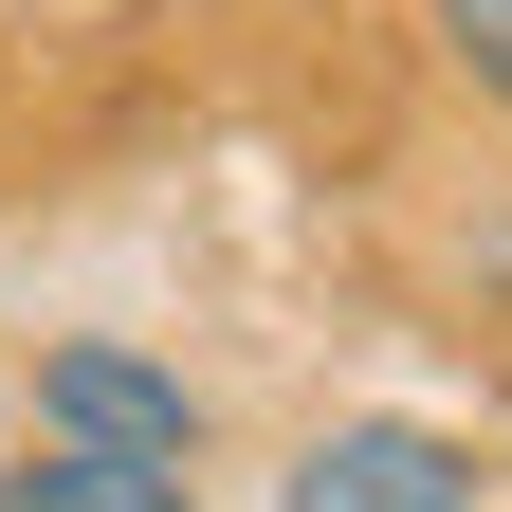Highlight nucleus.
I'll return each mask as SVG.
<instances>
[{
  "label": "nucleus",
  "instance_id": "1",
  "mask_svg": "<svg viewBox=\"0 0 512 512\" xmlns=\"http://www.w3.org/2000/svg\"><path fill=\"white\" fill-rule=\"evenodd\" d=\"M37 421L74 439V458H147V476H183V458H202V403H183L147 348H110V330H74V348L37 366Z\"/></svg>",
  "mask_w": 512,
  "mask_h": 512
},
{
  "label": "nucleus",
  "instance_id": "3",
  "mask_svg": "<svg viewBox=\"0 0 512 512\" xmlns=\"http://www.w3.org/2000/svg\"><path fill=\"white\" fill-rule=\"evenodd\" d=\"M0 512H202L183 476H147V458H74V439H55V458H19L0 476Z\"/></svg>",
  "mask_w": 512,
  "mask_h": 512
},
{
  "label": "nucleus",
  "instance_id": "4",
  "mask_svg": "<svg viewBox=\"0 0 512 512\" xmlns=\"http://www.w3.org/2000/svg\"><path fill=\"white\" fill-rule=\"evenodd\" d=\"M421 19H439V37H458V74H476V92L512 110V0H421Z\"/></svg>",
  "mask_w": 512,
  "mask_h": 512
},
{
  "label": "nucleus",
  "instance_id": "2",
  "mask_svg": "<svg viewBox=\"0 0 512 512\" xmlns=\"http://www.w3.org/2000/svg\"><path fill=\"white\" fill-rule=\"evenodd\" d=\"M293 512H476V458L439 421H330L293 458Z\"/></svg>",
  "mask_w": 512,
  "mask_h": 512
}]
</instances>
